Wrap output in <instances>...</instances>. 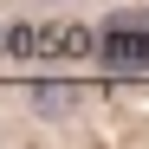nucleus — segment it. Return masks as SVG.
Masks as SVG:
<instances>
[{"label":"nucleus","instance_id":"obj_1","mask_svg":"<svg viewBox=\"0 0 149 149\" xmlns=\"http://www.w3.org/2000/svg\"><path fill=\"white\" fill-rule=\"evenodd\" d=\"M104 58L123 65V71H143L149 65V33H110L104 39Z\"/></svg>","mask_w":149,"mask_h":149},{"label":"nucleus","instance_id":"obj_2","mask_svg":"<svg viewBox=\"0 0 149 149\" xmlns=\"http://www.w3.org/2000/svg\"><path fill=\"white\" fill-rule=\"evenodd\" d=\"M65 104H71V91H65V84H58V91H52V84H45V91H39V110H45V117H58Z\"/></svg>","mask_w":149,"mask_h":149}]
</instances>
